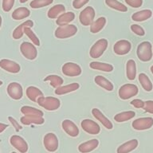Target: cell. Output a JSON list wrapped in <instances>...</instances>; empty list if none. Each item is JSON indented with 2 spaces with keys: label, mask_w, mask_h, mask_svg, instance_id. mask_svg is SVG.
I'll return each instance as SVG.
<instances>
[{
  "label": "cell",
  "mask_w": 153,
  "mask_h": 153,
  "mask_svg": "<svg viewBox=\"0 0 153 153\" xmlns=\"http://www.w3.org/2000/svg\"><path fill=\"white\" fill-rule=\"evenodd\" d=\"M126 76L130 81H133L136 76V65L135 61L132 59L128 60L126 63Z\"/></svg>",
  "instance_id": "cell-28"
},
{
  "label": "cell",
  "mask_w": 153,
  "mask_h": 153,
  "mask_svg": "<svg viewBox=\"0 0 153 153\" xmlns=\"http://www.w3.org/2000/svg\"><path fill=\"white\" fill-rule=\"evenodd\" d=\"M127 4L133 8H139L143 4V0H124Z\"/></svg>",
  "instance_id": "cell-41"
},
{
  "label": "cell",
  "mask_w": 153,
  "mask_h": 153,
  "mask_svg": "<svg viewBox=\"0 0 153 153\" xmlns=\"http://www.w3.org/2000/svg\"><path fill=\"white\" fill-rule=\"evenodd\" d=\"M62 129L71 137H76L79 135V128L70 120H64L62 123Z\"/></svg>",
  "instance_id": "cell-16"
},
{
  "label": "cell",
  "mask_w": 153,
  "mask_h": 153,
  "mask_svg": "<svg viewBox=\"0 0 153 153\" xmlns=\"http://www.w3.org/2000/svg\"><path fill=\"white\" fill-rule=\"evenodd\" d=\"M21 112L24 116H31V117H43L42 111L31 107V106H22L21 108Z\"/></svg>",
  "instance_id": "cell-32"
},
{
  "label": "cell",
  "mask_w": 153,
  "mask_h": 153,
  "mask_svg": "<svg viewBox=\"0 0 153 153\" xmlns=\"http://www.w3.org/2000/svg\"><path fill=\"white\" fill-rule=\"evenodd\" d=\"M105 4L110 8L117 10L118 11L126 12L128 10L127 7H125L121 2H118L117 0H105Z\"/></svg>",
  "instance_id": "cell-36"
},
{
  "label": "cell",
  "mask_w": 153,
  "mask_h": 153,
  "mask_svg": "<svg viewBox=\"0 0 153 153\" xmlns=\"http://www.w3.org/2000/svg\"><path fill=\"white\" fill-rule=\"evenodd\" d=\"M151 72H152V74H153V65H152V67H151Z\"/></svg>",
  "instance_id": "cell-49"
},
{
  "label": "cell",
  "mask_w": 153,
  "mask_h": 153,
  "mask_svg": "<svg viewBox=\"0 0 153 153\" xmlns=\"http://www.w3.org/2000/svg\"><path fill=\"white\" fill-rule=\"evenodd\" d=\"M80 88V85L78 83H71L66 85L60 86L55 89V94L56 95H64L66 93H72L74 91L77 90Z\"/></svg>",
  "instance_id": "cell-20"
},
{
  "label": "cell",
  "mask_w": 153,
  "mask_h": 153,
  "mask_svg": "<svg viewBox=\"0 0 153 153\" xmlns=\"http://www.w3.org/2000/svg\"><path fill=\"white\" fill-rule=\"evenodd\" d=\"M135 116H136V113L133 111H125V112H119L117 115H115L114 120L115 121L118 123H122V122H125L132 119Z\"/></svg>",
  "instance_id": "cell-33"
},
{
  "label": "cell",
  "mask_w": 153,
  "mask_h": 153,
  "mask_svg": "<svg viewBox=\"0 0 153 153\" xmlns=\"http://www.w3.org/2000/svg\"><path fill=\"white\" fill-rule=\"evenodd\" d=\"M43 143L45 149L50 152H54L58 148V139L53 132L45 134L43 139Z\"/></svg>",
  "instance_id": "cell-8"
},
{
  "label": "cell",
  "mask_w": 153,
  "mask_h": 153,
  "mask_svg": "<svg viewBox=\"0 0 153 153\" xmlns=\"http://www.w3.org/2000/svg\"><path fill=\"white\" fill-rule=\"evenodd\" d=\"M76 32H77V28L75 25L68 24L57 27L55 30L54 35L56 38L59 39H65L74 36Z\"/></svg>",
  "instance_id": "cell-3"
},
{
  "label": "cell",
  "mask_w": 153,
  "mask_h": 153,
  "mask_svg": "<svg viewBox=\"0 0 153 153\" xmlns=\"http://www.w3.org/2000/svg\"><path fill=\"white\" fill-rule=\"evenodd\" d=\"M14 4V0H2V10L5 12L10 11Z\"/></svg>",
  "instance_id": "cell-39"
},
{
  "label": "cell",
  "mask_w": 153,
  "mask_h": 153,
  "mask_svg": "<svg viewBox=\"0 0 153 153\" xmlns=\"http://www.w3.org/2000/svg\"><path fill=\"white\" fill-rule=\"evenodd\" d=\"M0 67L7 72L11 74H18L20 72L21 67L17 62L9 59H2L0 61Z\"/></svg>",
  "instance_id": "cell-15"
},
{
  "label": "cell",
  "mask_w": 153,
  "mask_h": 153,
  "mask_svg": "<svg viewBox=\"0 0 153 153\" xmlns=\"http://www.w3.org/2000/svg\"><path fill=\"white\" fill-rule=\"evenodd\" d=\"M81 126L84 131L91 135H97L100 133V128L97 123L92 120L85 119L81 123Z\"/></svg>",
  "instance_id": "cell-12"
},
{
  "label": "cell",
  "mask_w": 153,
  "mask_h": 153,
  "mask_svg": "<svg viewBox=\"0 0 153 153\" xmlns=\"http://www.w3.org/2000/svg\"><path fill=\"white\" fill-rule=\"evenodd\" d=\"M89 66H90L91 69L99 70V71L106 72V73H110V72H112L113 70V66L111 64H108V63L92 62L89 64Z\"/></svg>",
  "instance_id": "cell-27"
},
{
  "label": "cell",
  "mask_w": 153,
  "mask_h": 153,
  "mask_svg": "<svg viewBox=\"0 0 153 153\" xmlns=\"http://www.w3.org/2000/svg\"><path fill=\"white\" fill-rule=\"evenodd\" d=\"M137 57L141 62H149L152 58V45L150 42L145 41L140 43L136 50Z\"/></svg>",
  "instance_id": "cell-1"
},
{
  "label": "cell",
  "mask_w": 153,
  "mask_h": 153,
  "mask_svg": "<svg viewBox=\"0 0 153 153\" xmlns=\"http://www.w3.org/2000/svg\"><path fill=\"white\" fill-rule=\"evenodd\" d=\"M98 145H99V140L97 139H93V140L81 143L78 146V151L81 153H88L95 150Z\"/></svg>",
  "instance_id": "cell-18"
},
{
  "label": "cell",
  "mask_w": 153,
  "mask_h": 153,
  "mask_svg": "<svg viewBox=\"0 0 153 153\" xmlns=\"http://www.w3.org/2000/svg\"><path fill=\"white\" fill-rule=\"evenodd\" d=\"M28 0H19V2H21V3H25L26 2H27Z\"/></svg>",
  "instance_id": "cell-47"
},
{
  "label": "cell",
  "mask_w": 153,
  "mask_h": 153,
  "mask_svg": "<svg viewBox=\"0 0 153 153\" xmlns=\"http://www.w3.org/2000/svg\"><path fill=\"white\" fill-rule=\"evenodd\" d=\"M88 2H89V0H74L73 7H74V9L78 10L85 4H87Z\"/></svg>",
  "instance_id": "cell-42"
},
{
  "label": "cell",
  "mask_w": 153,
  "mask_h": 153,
  "mask_svg": "<svg viewBox=\"0 0 153 153\" xmlns=\"http://www.w3.org/2000/svg\"><path fill=\"white\" fill-rule=\"evenodd\" d=\"M24 33H26V35L32 41V43H33V45H38V46L40 45V41H39L38 37L36 36L35 33L32 31L30 27H25V29H24Z\"/></svg>",
  "instance_id": "cell-38"
},
{
  "label": "cell",
  "mask_w": 153,
  "mask_h": 153,
  "mask_svg": "<svg viewBox=\"0 0 153 153\" xmlns=\"http://www.w3.org/2000/svg\"><path fill=\"white\" fill-rule=\"evenodd\" d=\"M94 81H95V83L98 86H100V87H101V88H105V90L107 91H109V92H111V91L113 90V85H112V83L110 81H108V79H106L105 77H104V76H97L94 78Z\"/></svg>",
  "instance_id": "cell-29"
},
{
  "label": "cell",
  "mask_w": 153,
  "mask_h": 153,
  "mask_svg": "<svg viewBox=\"0 0 153 153\" xmlns=\"http://www.w3.org/2000/svg\"><path fill=\"white\" fill-rule=\"evenodd\" d=\"M139 88L133 84H125L119 88V97L122 100H128L138 94Z\"/></svg>",
  "instance_id": "cell-5"
},
{
  "label": "cell",
  "mask_w": 153,
  "mask_h": 153,
  "mask_svg": "<svg viewBox=\"0 0 153 153\" xmlns=\"http://www.w3.org/2000/svg\"><path fill=\"white\" fill-rule=\"evenodd\" d=\"M53 0H33L30 3V6L33 9H38V8H42V7H47L53 3Z\"/></svg>",
  "instance_id": "cell-37"
},
{
  "label": "cell",
  "mask_w": 153,
  "mask_h": 153,
  "mask_svg": "<svg viewBox=\"0 0 153 153\" xmlns=\"http://www.w3.org/2000/svg\"><path fill=\"white\" fill-rule=\"evenodd\" d=\"M7 93L10 97L14 100H20L23 96V90L22 87L18 82H11L7 86Z\"/></svg>",
  "instance_id": "cell-11"
},
{
  "label": "cell",
  "mask_w": 153,
  "mask_h": 153,
  "mask_svg": "<svg viewBox=\"0 0 153 153\" xmlns=\"http://www.w3.org/2000/svg\"><path fill=\"white\" fill-rule=\"evenodd\" d=\"M92 114H93V117H95L96 120H97L98 121H100L102 124V125L105 128H106L108 130L113 128V124H112V122L110 121L108 119L107 117H105L98 108H93Z\"/></svg>",
  "instance_id": "cell-17"
},
{
  "label": "cell",
  "mask_w": 153,
  "mask_h": 153,
  "mask_svg": "<svg viewBox=\"0 0 153 153\" xmlns=\"http://www.w3.org/2000/svg\"><path fill=\"white\" fill-rule=\"evenodd\" d=\"M38 104L41 107L44 108L48 111H54L59 108L61 102L59 99L53 97H41L38 99Z\"/></svg>",
  "instance_id": "cell-2"
},
{
  "label": "cell",
  "mask_w": 153,
  "mask_h": 153,
  "mask_svg": "<svg viewBox=\"0 0 153 153\" xmlns=\"http://www.w3.org/2000/svg\"><path fill=\"white\" fill-rule=\"evenodd\" d=\"M26 96L30 100L33 102H37L38 98L43 96V93L37 87L30 86L26 88Z\"/></svg>",
  "instance_id": "cell-26"
},
{
  "label": "cell",
  "mask_w": 153,
  "mask_h": 153,
  "mask_svg": "<svg viewBox=\"0 0 153 153\" xmlns=\"http://www.w3.org/2000/svg\"><path fill=\"white\" fill-rule=\"evenodd\" d=\"M138 140L134 139L125 142L124 143L120 145L117 150V153H129L135 150L138 147Z\"/></svg>",
  "instance_id": "cell-19"
},
{
  "label": "cell",
  "mask_w": 153,
  "mask_h": 153,
  "mask_svg": "<svg viewBox=\"0 0 153 153\" xmlns=\"http://www.w3.org/2000/svg\"><path fill=\"white\" fill-rule=\"evenodd\" d=\"M20 51L22 54L28 60H34L38 56V50L33 44L24 42L20 45Z\"/></svg>",
  "instance_id": "cell-7"
},
{
  "label": "cell",
  "mask_w": 153,
  "mask_h": 153,
  "mask_svg": "<svg viewBox=\"0 0 153 153\" xmlns=\"http://www.w3.org/2000/svg\"><path fill=\"white\" fill-rule=\"evenodd\" d=\"M1 25H2V17L0 16V27H1Z\"/></svg>",
  "instance_id": "cell-48"
},
{
  "label": "cell",
  "mask_w": 153,
  "mask_h": 153,
  "mask_svg": "<svg viewBox=\"0 0 153 153\" xmlns=\"http://www.w3.org/2000/svg\"><path fill=\"white\" fill-rule=\"evenodd\" d=\"M8 120H9V121L11 123V124L13 125V127H14V128H15V131H19L22 129V127L21 125L19 124V122L17 121L16 120L14 119V118H13L12 117H8Z\"/></svg>",
  "instance_id": "cell-45"
},
{
  "label": "cell",
  "mask_w": 153,
  "mask_h": 153,
  "mask_svg": "<svg viewBox=\"0 0 153 153\" xmlns=\"http://www.w3.org/2000/svg\"><path fill=\"white\" fill-rule=\"evenodd\" d=\"M65 7H64V5L57 4L48 10L47 16L49 19H57L61 14L65 13Z\"/></svg>",
  "instance_id": "cell-23"
},
{
  "label": "cell",
  "mask_w": 153,
  "mask_h": 153,
  "mask_svg": "<svg viewBox=\"0 0 153 153\" xmlns=\"http://www.w3.org/2000/svg\"><path fill=\"white\" fill-rule=\"evenodd\" d=\"M131 30L134 33H136L139 36H143L145 34V31L143 30L141 26H140L139 25H136V24H133L131 26Z\"/></svg>",
  "instance_id": "cell-40"
},
{
  "label": "cell",
  "mask_w": 153,
  "mask_h": 153,
  "mask_svg": "<svg viewBox=\"0 0 153 153\" xmlns=\"http://www.w3.org/2000/svg\"><path fill=\"white\" fill-rule=\"evenodd\" d=\"M45 81H50V85L53 88H57L60 86L62 85V84L64 83L63 79L61 76L57 75H49L44 79Z\"/></svg>",
  "instance_id": "cell-35"
},
{
  "label": "cell",
  "mask_w": 153,
  "mask_h": 153,
  "mask_svg": "<svg viewBox=\"0 0 153 153\" xmlns=\"http://www.w3.org/2000/svg\"><path fill=\"white\" fill-rule=\"evenodd\" d=\"M106 24V18L100 17L96 21H93V23L90 25V32L93 33H99Z\"/></svg>",
  "instance_id": "cell-30"
},
{
  "label": "cell",
  "mask_w": 153,
  "mask_h": 153,
  "mask_svg": "<svg viewBox=\"0 0 153 153\" xmlns=\"http://www.w3.org/2000/svg\"><path fill=\"white\" fill-rule=\"evenodd\" d=\"M108 45L107 39L101 38L97 41L91 47L89 50V55L92 58H99L105 53Z\"/></svg>",
  "instance_id": "cell-4"
},
{
  "label": "cell",
  "mask_w": 153,
  "mask_h": 153,
  "mask_svg": "<svg viewBox=\"0 0 153 153\" xmlns=\"http://www.w3.org/2000/svg\"><path fill=\"white\" fill-rule=\"evenodd\" d=\"M62 74L67 76H77L81 74V68L74 62H66L62 65Z\"/></svg>",
  "instance_id": "cell-9"
},
{
  "label": "cell",
  "mask_w": 153,
  "mask_h": 153,
  "mask_svg": "<svg viewBox=\"0 0 153 153\" xmlns=\"http://www.w3.org/2000/svg\"><path fill=\"white\" fill-rule=\"evenodd\" d=\"M143 109L147 112L153 114V100L144 101V106H143Z\"/></svg>",
  "instance_id": "cell-43"
},
{
  "label": "cell",
  "mask_w": 153,
  "mask_h": 153,
  "mask_svg": "<svg viewBox=\"0 0 153 153\" xmlns=\"http://www.w3.org/2000/svg\"><path fill=\"white\" fill-rule=\"evenodd\" d=\"M130 104L136 108H143L144 106V101L140 100V99H134L130 102Z\"/></svg>",
  "instance_id": "cell-44"
},
{
  "label": "cell",
  "mask_w": 153,
  "mask_h": 153,
  "mask_svg": "<svg viewBox=\"0 0 153 153\" xmlns=\"http://www.w3.org/2000/svg\"><path fill=\"white\" fill-rule=\"evenodd\" d=\"M10 143L15 149L21 153H26L28 151V144L21 136L17 135L12 136L10 139Z\"/></svg>",
  "instance_id": "cell-14"
},
{
  "label": "cell",
  "mask_w": 153,
  "mask_h": 153,
  "mask_svg": "<svg viewBox=\"0 0 153 153\" xmlns=\"http://www.w3.org/2000/svg\"><path fill=\"white\" fill-rule=\"evenodd\" d=\"M132 128L137 131H143L151 128L153 126V118L152 117H141L132 122Z\"/></svg>",
  "instance_id": "cell-10"
},
{
  "label": "cell",
  "mask_w": 153,
  "mask_h": 153,
  "mask_svg": "<svg viewBox=\"0 0 153 153\" xmlns=\"http://www.w3.org/2000/svg\"><path fill=\"white\" fill-rule=\"evenodd\" d=\"M30 11L26 7H19L17 8L12 13V18L14 20H22L30 16Z\"/></svg>",
  "instance_id": "cell-31"
},
{
  "label": "cell",
  "mask_w": 153,
  "mask_h": 153,
  "mask_svg": "<svg viewBox=\"0 0 153 153\" xmlns=\"http://www.w3.org/2000/svg\"><path fill=\"white\" fill-rule=\"evenodd\" d=\"M131 44L128 40H119L115 43L113 51L117 55H125L131 51Z\"/></svg>",
  "instance_id": "cell-13"
},
{
  "label": "cell",
  "mask_w": 153,
  "mask_h": 153,
  "mask_svg": "<svg viewBox=\"0 0 153 153\" xmlns=\"http://www.w3.org/2000/svg\"><path fill=\"white\" fill-rule=\"evenodd\" d=\"M8 128V124H2V123H0V133L2 132V131L6 130V129Z\"/></svg>",
  "instance_id": "cell-46"
},
{
  "label": "cell",
  "mask_w": 153,
  "mask_h": 153,
  "mask_svg": "<svg viewBox=\"0 0 153 153\" xmlns=\"http://www.w3.org/2000/svg\"><path fill=\"white\" fill-rule=\"evenodd\" d=\"M2 84H3V83H2V81H0V86L2 85Z\"/></svg>",
  "instance_id": "cell-50"
},
{
  "label": "cell",
  "mask_w": 153,
  "mask_h": 153,
  "mask_svg": "<svg viewBox=\"0 0 153 153\" xmlns=\"http://www.w3.org/2000/svg\"><path fill=\"white\" fill-rule=\"evenodd\" d=\"M95 10L92 7H87L80 13L79 20L83 26H90L93 23V19L95 18Z\"/></svg>",
  "instance_id": "cell-6"
},
{
  "label": "cell",
  "mask_w": 153,
  "mask_h": 153,
  "mask_svg": "<svg viewBox=\"0 0 153 153\" xmlns=\"http://www.w3.org/2000/svg\"><path fill=\"white\" fill-rule=\"evenodd\" d=\"M20 121L24 125L30 124H42L45 122L43 117H31V116H24L22 117Z\"/></svg>",
  "instance_id": "cell-25"
},
{
  "label": "cell",
  "mask_w": 153,
  "mask_h": 153,
  "mask_svg": "<svg viewBox=\"0 0 153 153\" xmlns=\"http://www.w3.org/2000/svg\"><path fill=\"white\" fill-rule=\"evenodd\" d=\"M139 81L140 82V85H142L143 88L147 92H151L153 88V85L152 81L149 79L145 74H139Z\"/></svg>",
  "instance_id": "cell-34"
},
{
  "label": "cell",
  "mask_w": 153,
  "mask_h": 153,
  "mask_svg": "<svg viewBox=\"0 0 153 153\" xmlns=\"http://www.w3.org/2000/svg\"><path fill=\"white\" fill-rule=\"evenodd\" d=\"M11 153H16V152H11Z\"/></svg>",
  "instance_id": "cell-51"
},
{
  "label": "cell",
  "mask_w": 153,
  "mask_h": 153,
  "mask_svg": "<svg viewBox=\"0 0 153 153\" xmlns=\"http://www.w3.org/2000/svg\"><path fill=\"white\" fill-rule=\"evenodd\" d=\"M152 16V11L151 10H143L140 11H137L131 15V19L136 22H143L148 20Z\"/></svg>",
  "instance_id": "cell-24"
},
{
  "label": "cell",
  "mask_w": 153,
  "mask_h": 153,
  "mask_svg": "<svg viewBox=\"0 0 153 153\" xmlns=\"http://www.w3.org/2000/svg\"><path fill=\"white\" fill-rule=\"evenodd\" d=\"M75 19V14L73 12H65L60 15L56 20V23L59 26L68 25Z\"/></svg>",
  "instance_id": "cell-22"
},
{
  "label": "cell",
  "mask_w": 153,
  "mask_h": 153,
  "mask_svg": "<svg viewBox=\"0 0 153 153\" xmlns=\"http://www.w3.org/2000/svg\"><path fill=\"white\" fill-rule=\"evenodd\" d=\"M33 22L31 20H27L25 22H23L21 25H19V26H17L16 28L14 29V30L13 31V38L14 39H20V38L23 36L24 34V29L25 27H33Z\"/></svg>",
  "instance_id": "cell-21"
}]
</instances>
